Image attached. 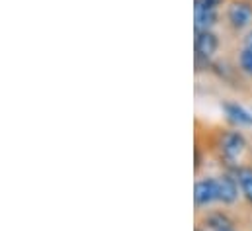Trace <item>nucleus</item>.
<instances>
[{"label":"nucleus","mask_w":252,"mask_h":231,"mask_svg":"<svg viewBox=\"0 0 252 231\" xmlns=\"http://www.w3.org/2000/svg\"><path fill=\"white\" fill-rule=\"evenodd\" d=\"M195 137L203 143L207 155L219 165L221 171H233L251 147V141L243 129L231 125H205V133H201V129L195 125Z\"/></svg>","instance_id":"nucleus-1"},{"label":"nucleus","mask_w":252,"mask_h":231,"mask_svg":"<svg viewBox=\"0 0 252 231\" xmlns=\"http://www.w3.org/2000/svg\"><path fill=\"white\" fill-rule=\"evenodd\" d=\"M221 49V36L215 30H193V69L195 75L211 73Z\"/></svg>","instance_id":"nucleus-2"},{"label":"nucleus","mask_w":252,"mask_h":231,"mask_svg":"<svg viewBox=\"0 0 252 231\" xmlns=\"http://www.w3.org/2000/svg\"><path fill=\"white\" fill-rule=\"evenodd\" d=\"M229 34L241 36L252 30V2L251 0H227L221 14Z\"/></svg>","instance_id":"nucleus-3"},{"label":"nucleus","mask_w":252,"mask_h":231,"mask_svg":"<svg viewBox=\"0 0 252 231\" xmlns=\"http://www.w3.org/2000/svg\"><path fill=\"white\" fill-rule=\"evenodd\" d=\"M213 204H219V184L217 176H197L193 184V206L195 216L209 210Z\"/></svg>","instance_id":"nucleus-4"},{"label":"nucleus","mask_w":252,"mask_h":231,"mask_svg":"<svg viewBox=\"0 0 252 231\" xmlns=\"http://www.w3.org/2000/svg\"><path fill=\"white\" fill-rule=\"evenodd\" d=\"M221 112L231 127L252 129V110H247L237 100H221Z\"/></svg>","instance_id":"nucleus-5"},{"label":"nucleus","mask_w":252,"mask_h":231,"mask_svg":"<svg viewBox=\"0 0 252 231\" xmlns=\"http://www.w3.org/2000/svg\"><path fill=\"white\" fill-rule=\"evenodd\" d=\"M217 184H219V204L223 208H231L239 200V180L231 171H221L217 174Z\"/></svg>","instance_id":"nucleus-6"},{"label":"nucleus","mask_w":252,"mask_h":231,"mask_svg":"<svg viewBox=\"0 0 252 231\" xmlns=\"http://www.w3.org/2000/svg\"><path fill=\"white\" fill-rule=\"evenodd\" d=\"M195 224L203 226L207 231H217L223 230V228H229V226H237L235 218L227 210H215V208H209V210L197 214Z\"/></svg>","instance_id":"nucleus-7"},{"label":"nucleus","mask_w":252,"mask_h":231,"mask_svg":"<svg viewBox=\"0 0 252 231\" xmlns=\"http://www.w3.org/2000/svg\"><path fill=\"white\" fill-rule=\"evenodd\" d=\"M231 173L237 176L239 180V186H241V194L247 202V206L252 208V163L247 161V163H239Z\"/></svg>","instance_id":"nucleus-8"},{"label":"nucleus","mask_w":252,"mask_h":231,"mask_svg":"<svg viewBox=\"0 0 252 231\" xmlns=\"http://www.w3.org/2000/svg\"><path fill=\"white\" fill-rule=\"evenodd\" d=\"M221 22V10L193 8V30H215Z\"/></svg>","instance_id":"nucleus-9"},{"label":"nucleus","mask_w":252,"mask_h":231,"mask_svg":"<svg viewBox=\"0 0 252 231\" xmlns=\"http://www.w3.org/2000/svg\"><path fill=\"white\" fill-rule=\"evenodd\" d=\"M235 63H237L239 71H241L247 78H252V47H245V45H241V47H239V51H237Z\"/></svg>","instance_id":"nucleus-10"},{"label":"nucleus","mask_w":252,"mask_h":231,"mask_svg":"<svg viewBox=\"0 0 252 231\" xmlns=\"http://www.w3.org/2000/svg\"><path fill=\"white\" fill-rule=\"evenodd\" d=\"M227 0H193V8H211V10H221Z\"/></svg>","instance_id":"nucleus-11"},{"label":"nucleus","mask_w":252,"mask_h":231,"mask_svg":"<svg viewBox=\"0 0 252 231\" xmlns=\"http://www.w3.org/2000/svg\"><path fill=\"white\" fill-rule=\"evenodd\" d=\"M241 45H245V47H252V30H249V32L241 38Z\"/></svg>","instance_id":"nucleus-12"},{"label":"nucleus","mask_w":252,"mask_h":231,"mask_svg":"<svg viewBox=\"0 0 252 231\" xmlns=\"http://www.w3.org/2000/svg\"><path fill=\"white\" fill-rule=\"evenodd\" d=\"M217 231H239L237 226H229V228H223V230H217Z\"/></svg>","instance_id":"nucleus-13"},{"label":"nucleus","mask_w":252,"mask_h":231,"mask_svg":"<svg viewBox=\"0 0 252 231\" xmlns=\"http://www.w3.org/2000/svg\"><path fill=\"white\" fill-rule=\"evenodd\" d=\"M193 231H207L203 226H199V224H195V228H193Z\"/></svg>","instance_id":"nucleus-14"},{"label":"nucleus","mask_w":252,"mask_h":231,"mask_svg":"<svg viewBox=\"0 0 252 231\" xmlns=\"http://www.w3.org/2000/svg\"><path fill=\"white\" fill-rule=\"evenodd\" d=\"M249 161L252 163V141H251V147H249Z\"/></svg>","instance_id":"nucleus-15"},{"label":"nucleus","mask_w":252,"mask_h":231,"mask_svg":"<svg viewBox=\"0 0 252 231\" xmlns=\"http://www.w3.org/2000/svg\"><path fill=\"white\" fill-rule=\"evenodd\" d=\"M251 2H252V0H251Z\"/></svg>","instance_id":"nucleus-16"}]
</instances>
